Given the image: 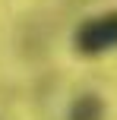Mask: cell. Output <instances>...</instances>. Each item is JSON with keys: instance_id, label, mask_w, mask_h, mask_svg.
I'll use <instances>...</instances> for the list:
<instances>
[{"instance_id": "7a4b0ae2", "label": "cell", "mask_w": 117, "mask_h": 120, "mask_svg": "<svg viewBox=\"0 0 117 120\" xmlns=\"http://www.w3.org/2000/svg\"><path fill=\"white\" fill-rule=\"evenodd\" d=\"M67 120H105V101L95 92H82L67 111Z\"/></svg>"}, {"instance_id": "6da1fadb", "label": "cell", "mask_w": 117, "mask_h": 120, "mask_svg": "<svg viewBox=\"0 0 117 120\" xmlns=\"http://www.w3.org/2000/svg\"><path fill=\"white\" fill-rule=\"evenodd\" d=\"M73 48L82 57H101L108 51H117V10L89 16L73 32Z\"/></svg>"}]
</instances>
